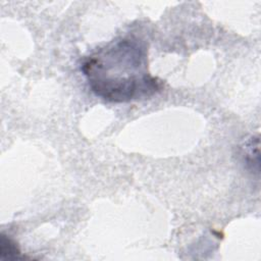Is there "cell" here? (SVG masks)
<instances>
[{"label": "cell", "mask_w": 261, "mask_h": 261, "mask_svg": "<svg viewBox=\"0 0 261 261\" xmlns=\"http://www.w3.org/2000/svg\"><path fill=\"white\" fill-rule=\"evenodd\" d=\"M0 254L2 259H21L25 258V256L21 255L17 245L13 240L4 233L1 234L0 239Z\"/></svg>", "instance_id": "3957f363"}, {"label": "cell", "mask_w": 261, "mask_h": 261, "mask_svg": "<svg viewBox=\"0 0 261 261\" xmlns=\"http://www.w3.org/2000/svg\"><path fill=\"white\" fill-rule=\"evenodd\" d=\"M81 70L91 91L108 102L142 100L163 89V82L149 71L146 44L135 36L119 37L91 53Z\"/></svg>", "instance_id": "6da1fadb"}, {"label": "cell", "mask_w": 261, "mask_h": 261, "mask_svg": "<svg viewBox=\"0 0 261 261\" xmlns=\"http://www.w3.org/2000/svg\"><path fill=\"white\" fill-rule=\"evenodd\" d=\"M243 160L246 166L256 173L259 172V136L251 137L242 148Z\"/></svg>", "instance_id": "7a4b0ae2"}]
</instances>
